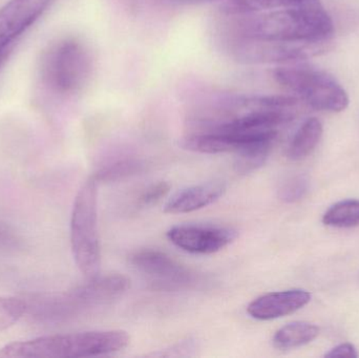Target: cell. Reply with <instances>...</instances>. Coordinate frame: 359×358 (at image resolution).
I'll return each instance as SVG.
<instances>
[{
  "mask_svg": "<svg viewBox=\"0 0 359 358\" xmlns=\"http://www.w3.org/2000/svg\"><path fill=\"white\" fill-rule=\"evenodd\" d=\"M334 33V25L320 2L276 8L249 17L238 37L283 42H323Z\"/></svg>",
  "mask_w": 359,
  "mask_h": 358,
  "instance_id": "1",
  "label": "cell"
},
{
  "mask_svg": "<svg viewBox=\"0 0 359 358\" xmlns=\"http://www.w3.org/2000/svg\"><path fill=\"white\" fill-rule=\"evenodd\" d=\"M130 336L122 330L78 332L41 336L11 343L0 348L4 358L94 357L113 354L130 345Z\"/></svg>",
  "mask_w": 359,
  "mask_h": 358,
  "instance_id": "2",
  "label": "cell"
},
{
  "mask_svg": "<svg viewBox=\"0 0 359 358\" xmlns=\"http://www.w3.org/2000/svg\"><path fill=\"white\" fill-rule=\"evenodd\" d=\"M39 69L48 90L59 95H74L90 81L94 57L86 42L78 38H63L44 50Z\"/></svg>",
  "mask_w": 359,
  "mask_h": 358,
  "instance_id": "3",
  "label": "cell"
},
{
  "mask_svg": "<svg viewBox=\"0 0 359 358\" xmlns=\"http://www.w3.org/2000/svg\"><path fill=\"white\" fill-rule=\"evenodd\" d=\"M71 245L74 260L88 280L99 275L101 246L98 233V182L88 179L77 193L71 218Z\"/></svg>",
  "mask_w": 359,
  "mask_h": 358,
  "instance_id": "4",
  "label": "cell"
},
{
  "mask_svg": "<svg viewBox=\"0 0 359 358\" xmlns=\"http://www.w3.org/2000/svg\"><path fill=\"white\" fill-rule=\"evenodd\" d=\"M273 78L282 88L316 111L339 113L349 105L346 90L325 71L305 67H278Z\"/></svg>",
  "mask_w": 359,
  "mask_h": 358,
  "instance_id": "5",
  "label": "cell"
},
{
  "mask_svg": "<svg viewBox=\"0 0 359 358\" xmlns=\"http://www.w3.org/2000/svg\"><path fill=\"white\" fill-rule=\"evenodd\" d=\"M323 42H283L238 37L232 42V56L245 64L293 62L326 52Z\"/></svg>",
  "mask_w": 359,
  "mask_h": 358,
  "instance_id": "6",
  "label": "cell"
},
{
  "mask_svg": "<svg viewBox=\"0 0 359 358\" xmlns=\"http://www.w3.org/2000/svg\"><path fill=\"white\" fill-rule=\"evenodd\" d=\"M130 264L145 275L156 289H180L194 282V275L188 269L158 250L136 252L130 256Z\"/></svg>",
  "mask_w": 359,
  "mask_h": 358,
  "instance_id": "7",
  "label": "cell"
},
{
  "mask_svg": "<svg viewBox=\"0 0 359 358\" xmlns=\"http://www.w3.org/2000/svg\"><path fill=\"white\" fill-rule=\"evenodd\" d=\"M238 237L230 227L209 225H180L168 231L176 247L192 254H212L229 246Z\"/></svg>",
  "mask_w": 359,
  "mask_h": 358,
  "instance_id": "8",
  "label": "cell"
},
{
  "mask_svg": "<svg viewBox=\"0 0 359 358\" xmlns=\"http://www.w3.org/2000/svg\"><path fill=\"white\" fill-rule=\"evenodd\" d=\"M53 0H10L0 8V52L22 35Z\"/></svg>",
  "mask_w": 359,
  "mask_h": 358,
  "instance_id": "9",
  "label": "cell"
},
{
  "mask_svg": "<svg viewBox=\"0 0 359 358\" xmlns=\"http://www.w3.org/2000/svg\"><path fill=\"white\" fill-rule=\"evenodd\" d=\"M130 280L121 275H97L86 285L62 296L63 304L72 315L81 307L104 304L119 298L130 288Z\"/></svg>",
  "mask_w": 359,
  "mask_h": 358,
  "instance_id": "10",
  "label": "cell"
},
{
  "mask_svg": "<svg viewBox=\"0 0 359 358\" xmlns=\"http://www.w3.org/2000/svg\"><path fill=\"white\" fill-rule=\"evenodd\" d=\"M311 301V294L303 289L270 292L253 300L247 313L259 321H271L297 312Z\"/></svg>",
  "mask_w": 359,
  "mask_h": 358,
  "instance_id": "11",
  "label": "cell"
},
{
  "mask_svg": "<svg viewBox=\"0 0 359 358\" xmlns=\"http://www.w3.org/2000/svg\"><path fill=\"white\" fill-rule=\"evenodd\" d=\"M226 186L222 182H209L186 187L172 195L164 205V212L170 214H188L202 209L223 197Z\"/></svg>",
  "mask_w": 359,
  "mask_h": 358,
  "instance_id": "12",
  "label": "cell"
},
{
  "mask_svg": "<svg viewBox=\"0 0 359 358\" xmlns=\"http://www.w3.org/2000/svg\"><path fill=\"white\" fill-rule=\"evenodd\" d=\"M320 334V328L308 322H292L274 334V348L278 350H291L313 342Z\"/></svg>",
  "mask_w": 359,
  "mask_h": 358,
  "instance_id": "13",
  "label": "cell"
},
{
  "mask_svg": "<svg viewBox=\"0 0 359 358\" xmlns=\"http://www.w3.org/2000/svg\"><path fill=\"white\" fill-rule=\"evenodd\" d=\"M323 136V124L316 118L306 120L289 144L287 156L293 161L305 159L318 146Z\"/></svg>",
  "mask_w": 359,
  "mask_h": 358,
  "instance_id": "14",
  "label": "cell"
},
{
  "mask_svg": "<svg viewBox=\"0 0 359 358\" xmlns=\"http://www.w3.org/2000/svg\"><path fill=\"white\" fill-rule=\"evenodd\" d=\"M276 139L255 141L236 153L234 167L240 174H250L264 165L269 157Z\"/></svg>",
  "mask_w": 359,
  "mask_h": 358,
  "instance_id": "15",
  "label": "cell"
},
{
  "mask_svg": "<svg viewBox=\"0 0 359 358\" xmlns=\"http://www.w3.org/2000/svg\"><path fill=\"white\" fill-rule=\"evenodd\" d=\"M325 225L335 228H353L359 226L358 200H346L331 206L324 214Z\"/></svg>",
  "mask_w": 359,
  "mask_h": 358,
  "instance_id": "16",
  "label": "cell"
},
{
  "mask_svg": "<svg viewBox=\"0 0 359 358\" xmlns=\"http://www.w3.org/2000/svg\"><path fill=\"white\" fill-rule=\"evenodd\" d=\"M142 163L137 159L126 158V159L117 160L113 163L103 166L94 178L97 182H114L122 180L133 174H138L142 168Z\"/></svg>",
  "mask_w": 359,
  "mask_h": 358,
  "instance_id": "17",
  "label": "cell"
},
{
  "mask_svg": "<svg viewBox=\"0 0 359 358\" xmlns=\"http://www.w3.org/2000/svg\"><path fill=\"white\" fill-rule=\"evenodd\" d=\"M29 310V304L15 296H0V332L10 329Z\"/></svg>",
  "mask_w": 359,
  "mask_h": 358,
  "instance_id": "18",
  "label": "cell"
},
{
  "mask_svg": "<svg viewBox=\"0 0 359 358\" xmlns=\"http://www.w3.org/2000/svg\"><path fill=\"white\" fill-rule=\"evenodd\" d=\"M309 191V180L303 174L291 177L280 186V199L285 203H295L305 197Z\"/></svg>",
  "mask_w": 359,
  "mask_h": 358,
  "instance_id": "19",
  "label": "cell"
},
{
  "mask_svg": "<svg viewBox=\"0 0 359 358\" xmlns=\"http://www.w3.org/2000/svg\"><path fill=\"white\" fill-rule=\"evenodd\" d=\"M170 191V185L168 182H159L151 185L141 195L139 203L142 206L153 205L165 198Z\"/></svg>",
  "mask_w": 359,
  "mask_h": 358,
  "instance_id": "20",
  "label": "cell"
},
{
  "mask_svg": "<svg viewBox=\"0 0 359 358\" xmlns=\"http://www.w3.org/2000/svg\"><path fill=\"white\" fill-rule=\"evenodd\" d=\"M325 357L356 358L358 357V353L353 345L345 343V344L339 345V346L331 349L328 353H326Z\"/></svg>",
  "mask_w": 359,
  "mask_h": 358,
  "instance_id": "21",
  "label": "cell"
},
{
  "mask_svg": "<svg viewBox=\"0 0 359 358\" xmlns=\"http://www.w3.org/2000/svg\"><path fill=\"white\" fill-rule=\"evenodd\" d=\"M165 4H176V6H194V4H210L219 0H161Z\"/></svg>",
  "mask_w": 359,
  "mask_h": 358,
  "instance_id": "22",
  "label": "cell"
},
{
  "mask_svg": "<svg viewBox=\"0 0 359 358\" xmlns=\"http://www.w3.org/2000/svg\"><path fill=\"white\" fill-rule=\"evenodd\" d=\"M6 239V231L2 230L1 228H0V242H4V240Z\"/></svg>",
  "mask_w": 359,
  "mask_h": 358,
  "instance_id": "23",
  "label": "cell"
},
{
  "mask_svg": "<svg viewBox=\"0 0 359 358\" xmlns=\"http://www.w3.org/2000/svg\"><path fill=\"white\" fill-rule=\"evenodd\" d=\"M6 52H0V65H1L2 61H4V57H6Z\"/></svg>",
  "mask_w": 359,
  "mask_h": 358,
  "instance_id": "24",
  "label": "cell"
}]
</instances>
